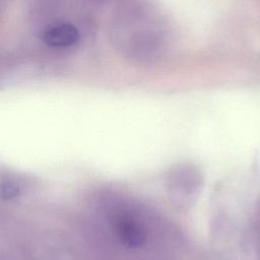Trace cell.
I'll return each instance as SVG.
<instances>
[{"label":"cell","instance_id":"obj_1","mask_svg":"<svg viewBox=\"0 0 260 260\" xmlns=\"http://www.w3.org/2000/svg\"><path fill=\"white\" fill-rule=\"evenodd\" d=\"M113 36L125 57L140 64H149L162 57L167 32L152 6L141 1H126L115 15Z\"/></svg>","mask_w":260,"mask_h":260},{"label":"cell","instance_id":"obj_2","mask_svg":"<svg viewBox=\"0 0 260 260\" xmlns=\"http://www.w3.org/2000/svg\"><path fill=\"white\" fill-rule=\"evenodd\" d=\"M79 39L77 28L68 22L49 27L43 35V41L49 47L66 48L74 45Z\"/></svg>","mask_w":260,"mask_h":260},{"label":"cell","instance_id":"obj_3","mask_svg":"<svg viewBox=\"0 0 260 260\" xmlns=\"http://www.w3.org/2000/svg\"><path fill=\"white\" fill-rule=\"evenodd\" d=\"M94 1H98V2H105V1H107V0H94Z\"/></svg>","mask_w":260,"mask_h":260}]
</instances>
